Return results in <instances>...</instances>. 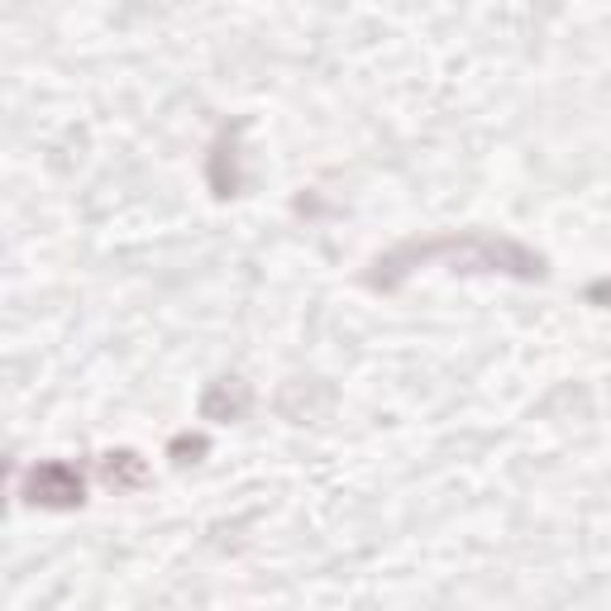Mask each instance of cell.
Masks as SVG:
<instances>
[{
	"instance_id": "6da1fadb",
	"label": "cell",
	"mask_w": 611,
	"mask_h": 611,
	"mask_svg": "<svg viewBox=\"0 0 611 611\" xmlns=\"http://www.w3.org/2000/svg\"><path fill=\"white\" fill-rule=\"evenodd\" d=\"M24 492H29V502H39V506H77L86 483L72 463H39V469L29 473Z\"/></svg>"
},
{
	"instance_id": "7a4b0ae2",
	"label": "cell",
	"mask_w": 611,
	"mask_h": 611,
	"mask_svg": "<svg viewBox=\"0 0 611 611\" xmlns=\"http://www.w3.org/2000/svg\"><path fill=\"white\" fill-rule=\"evenodd\" d=\"M249 387L239 383V377H221V383H211V392L201 397V416L206 420H239L249 411Z\"/></svg>"
},
{
	"instance_id": "277c9868",
	"label": "cell",
	"mask_w": 611,
	"mask_h": 611,
	"mask_svg": "<svg viewBox=\"0 0 611 611\" xmlns=\"http://www.w3.org/2000/svg\"><path fill=\"white\" fill-rule=\"evenodd\" d=\"M196 454H206V440H192V435H182V440H172V459L178 463H196Z\"/></svg>"
},
{
	"instance_id": "3957f363",
	"label": "cell",
	"mask_w": 611,
	"mask_h": 611,
	"mask_svg": "<svg viewBox=\"0 0 611 611\" xmlns=\"http://www.w3.org/2000/svg\"><path fill=\"white\" fill-rule=\"evenodd\" d=\"M100 478H106L110 487H143V483H149V469H143L139 454L120 449V454H106V463H100Z\"/></svg>"
}]
</instances>
